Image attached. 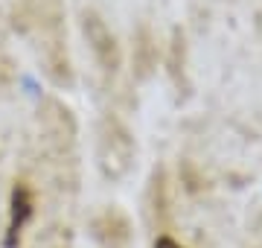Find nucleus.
Wrapping results in <instances>:
<instances>
[{"label":"nucleus","instance_id":"nucleus-1","mask_svg":"<svg viewBox=\"0 0 262 248\" xmlns=\"http://www.w3.org/2000/svg\"><path fill=\"white\" fill-rule=\"evenodd\" d=\"M91 234L102 248H125L131 242V222L120 208H108L91 222Z\"/></svg>","mask_w":262,"mask_h":248},{"label":"nucleus","instance_id":"nucleus-2","mask_svg":"<svg viewBox=\"0 0 262 248\" xmlns=\"http://www.w3.org/2000/svg\"><path fill=\"white\" fill-rule=\"evenodd\" d=\"M35 213V196L29 190L27 181H18L15 190H12V199H9V231H6V248H15L18 245L20 234L27 228V222L32 219Z\"/></svg>","mask_w":262,"mask_h":248},{"label":"nucleus","instance_id":"nucleus-3","mask_svg":"<svg viewBox=\"0 0 262 248\" xmlns=\"http://www.w3.org/2000/svg\"><path fill=\"white\" fill-rule=\"evenodd\" d=\"M84 35H88L91 47H94V56L99 58V65L105 70H117L120 67V47L114 41L111 29L105 27L96 15H84Z\"/></svg>","mask_w":262,"mask_h":248},{"label":"nucleus","instance_id":"nucleus-4","mask_svg":"<svg viewBox=\"0 0 262 248\" xmlns=\"http://www.w3.org/2000/svg\"><path fill=\"white\" fill-rule=\"evenodd\" d=\"M155 248H184L181 242H175L172 237H158V242H155Z\"/></svg>","mask_w":262,"mask_h":248}]
</instances>
